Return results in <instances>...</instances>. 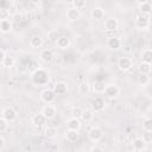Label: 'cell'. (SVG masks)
Returning <instances> with one entry per match:
<instances>
[{
	"mask_svg": "<svg viewBox=\"0 0 152 152\" xmlns=\"http://www.w3.org/2000/svg\"><path fill=\"white\" fill-rule=\"evenodd\" d=\"M31 81L34 86H38V87L45 86L50 82V74L44 68H37L31 74Z\"/></svg>",
	"mask_w": 152,
	"mask_h": 152,
	"instance_id": "6da1fadb",
	"label": "cell"
},
{
	"mask_svg": "<svg viewBox=\"0 0 152 152\" xmlns=\"http://www.w3.org/2000/svg\"><path fill=\"white\" fill-rule=\"evenodd\" d=\"M134 24H135L137 28H139V30H147L150 27V24H151V15L139 12L135 15Z\"/></svg>",
	"mask_w": 152,
	"mask_h": 152,
	"instance_id": "7a4b0ae2",
	"label": "cell"
},
{
	"mask_svg": "<svg viewBox=\"0 0 152 152\" xmlns=\"http://www.w3.org/2000/svg\"><path fill=\"white\" fill-rule=\"evenodd\" d=\"M1 118H4L7 122H13V121L17 120V118H18V113H17V110H15L12 106H6V107L2 108Z\"/></svg>",
	"mask_w": 152,
	"mask_h": 152,
	"instance_id": "3957f363",
	"label": "cell"
},
{
	"mask_svg": "<svg viewBox=\"0 0 152 152\" xmlns=\"http://www.w3.org/2000/svg\"><path fill=\"white\" fill-rule=\"evenodd\" d=\"M0 53H1V58H0L1 66H4V68H12L14 65V63H15L14 57L12 55H10V53H6V51L4 49H1Z\"/></svg>",
	"mask_w": 152,
	"mask_h": 152,
	"instance_id": "277c9868",
	"label": "cell"
},
{
	"mask_svg": "<svg viewBox=\"0 0 152 152\" xmlns=\"http://www.w3.org/2000/svg\"><path fill=\"white\" fill-rule=\"evenodd\" d=\"M106 100L101 96H95L91 102H90V107L93 112H102L106 108Z\"/></svg>",
	"mask_w": 152,
	"mask_h": 152,
	"instance_id": "5b68a950",
	"label": "cell"
},
{
	"mask_svg": "<svg viewBox=\"0 0 152 152\" xmlns=\"http://www.w3.org/2000/svg\"><path fill=\"white\" fill-rule=\"evenodd\" d=\"M133 66V61L132 58L127 57V56H122V57H119L118 59V68L121 70V71H128L131 70Z\"/></svg>",
	"mask_w": 152,
	"mask_h": 152,
	"instance_id": "8992f818",
	"label": "cell"
},
{
	"mask_svg": "<svg viewBox=\"0 0 152 152\" xmlns=\"http://www.w3.org/2000/svg\"><path fill=\"white\" fill-rule=\"evenodd\" d=\"M103 94H104L108 99L114 100V99H116V97L120 95V89H119V87H118L116 84L109 83V84L106 86V89H104V93H103Z\"/></svg>",
	"mask_w": 152,
	"mask_h": 152,
	"instance_id": "52a82bcc",
	"label": "cell"
},
{
	"mask_svg": "<svg viewBox=\"0 0 152 152\" xmlns=\"http://www.w3.org/2000/svg\"><path fill=\"white\" fill-rule=\"evenodd\" d=\"M56 99V94L53 91V89H44L40 93V100L46 103V104H51Z\"/></svg>",
	"mask_w": 152,
	"mask_h": 152,
	"instance_id": "ba28073f",
	"label": "cell"
},
{
	"mask_svg": "<svg viewBox=\"0 0 152 152\" xmlns=\"http://www.w3.org/2000/svg\"><path fill=\"white\" fill-rule=\"evenodd\" d=\"M88 138H89L90 141L97 142V141H100V140L103 138V132H102V129L99 128V127H93V128H90L89 132H88Z\"/></svg>",
	"mask_w": 152,
	"mask_h": 152,
	"instance_id": "9c48e42d",
	"label": "cell"
},
{
	"mask_svg": "<svg viewBox=\"0 0 152 152\" xmlns=\"http://www.w3.org/2000/svg\"><path fill=\"white\" fill-rule=\"evenodd\" d=\"M46 121H48V119L44 116L43 113H37V114H34V115L31 118V124H32L34 127H37V128L44 127V126L46 125Z\"/></svg>",
	"mask_w": 152,
	"mask_h": 152,
	"instance_id": "30bf717a",
	"label": "cell"
},
{
	"mask_svg": "<svg viewBox=\"0 0 152 152\" xmlns=\"http://www.w3.org/2000/svg\"><path fill=\"white\" fill-rule=\"evenodd\" d=\"M103 27L106 31H109V32H114L118 30L119 27V21L115 17H109L104 20V24H103Z\"/></svg>",
	"mask_w": 152,
	"mask_h": 152,
	"instance_id": "8fae6325",
	"label": "cell"
},
{
	"mask_svg": "<svg viewBox=\"0 0 152 152\" xmlns=\"http://www.w3.org/2000/svg\"><path fill=\"white\" fill-rule=\"evenodd\" d=\"M81 15H82L81 11L75 8V7H69L65 11V17L69 21H77L81 18Z\"/></svg>",
	"mask_w": 152,
	"mask_h": 152,
	"instance_id": "7c38bea8",
	"label": "cell"
},
{
	"mask_svg": "<svg viewBox=\"0 0 152 152\" xmlns=\"http://www.w3.org/2000/svg\"><path fill=\"white\" fill-rule=\"evenodd\" d=\"M121 39L119 38V37H116V36H112V37H109L108 39H107V42H106V45H107V48L108 49H110V50H119L120 48H121Z\"/></svg>",
	"mask_w": 152,
	"mask_h": 152,
	"instance_id": "4fadbf2b",
	"label": "cell"
},
{
	"mask_svg": "<svg viewBox=\"0 0 152 152\" xmlns=\"http://www.w3.org/2000/svg\"><path fill=\"white\" fill-rule=\"evenodd\" d=\"M42 113L44 114V116H45L48 120H51V119H53V118L56 116V114H57V108H56L53 104H46V106L43 108Z\"/></svg>",
	"mask_w": 152,
	"mask_h": 152,
	"instance_id": "5bb4252c",
	"label": "cell"
},
{
	"mask_svg": "<svg viewBox=\"0 0 152 152\" xmlns=\"http://www.w3.org/2000/svg\"><path fill=\"white\" fill-rule=\"evenodd\" d=\"M39 57H40V61H42L43 63L49 64V63H51V62L53 61V52H52V50H50V49H44V50L40 51Z\"/></svg>",
	"mask_w": 152,
	"mask_h": 152,
	"instance_id": "9a60e30c",
	"label": "cell"
},
{
	"mask_svg": "<svg viewBox=\"0 0 152 152\" xmlns=\"http://www.w3.org/2000/svg\"><path fill=\"white\" fill-rule=\"evenodd\" d=\"M12 28H13V24H12L10 18L0 20V31L2 33H10L12 31Z\"/></svg>",
	"mask_w": 152,
	"mask_h": 152,
	"instance_id": "2e32d148",
	"label": "cell"
},
{
	"mask_svg": "<svg viewBox=\"0 0 152 152\" xmlns=\"http://www.w3.org/2000/svg\"><path fill=\"white\" fill-rule=\"evenodd\" d=\"M56 46L61 50H66L70 46V39L66 36H61L56 39Z\"/></svg>",
	"mask_w": 152,
	"mask_h": 152,
	"instance_id": "e0dca14e",
	"label": "cell"
},
{
	"mask_svg": "<svg viewBox=\"0 0 152 152\" xmlns=\"http://www.w3.org/2000/svg\"><path fill=\"white\" fill-rule=\"evenodd\" d=\"M53 91L56 95H64L68 91V83L59 81L53 86Z\"/></svg>",
	"mask_w": 152,
	"mask_h": 152,
	"instance_id": "ac0fdd59",
	"label": "cell"
},
{
	"mask_svg": "<svg viewBox=\"0 0 152 152\" xmlns=\"http://www.w3.org/2000/svg\"><path fill=\"white\" fill-rule=\"evenodd\" d=\"M66 127H68V129L77 131L78 132L81 129V121H80V119H77V118H70L66 121Z\"/></svg>",
	"mask_w": 152,
	"mask_h": 152,
	"instance_id": "d6986e66",
	"label": "cell"
},
{
	"mask_svg": "<svg viewBox=\"0 0 152 152\" xmlns=\"http://www.w3.org/2000/svg\"><path fill=\"white\" fill-rule=\"evenodd\" d=\"M138 10L141 13L151 14V12H152V2L151 1H141V2H138Z\"/></svg>",
	"mask_w": 152,
	"mask_h": 152,
	"instance_id": "ffe728a7",
	"label": "cell"
},
{
	"mask_svg": "<svg viewBox=\"0 0 152 152\" xmlns=\"http://www.w3.org/2000/svg\"><path fill=\"white\" fill-rule=\"evenodd\" d=\"M146 145H147V144L145 142V140H144L141 137H138V138H135V139L133 140V148H134L135 152H140V151L145 150Z\"/></svg>",
	"mask_w": 152,
	"mask_h": 152,
	"instance_id": "44dd1931",
	"label": "cell"
},
{
	"mask_svg": "<svg viewBox=\"0 0 152 152\" xmlns=\"http://www.w3.org/2000/svg\"><path fill=\"white\" fill-rule=\"evenodd\" d=\"M90 17L95 20H101L103 17H104V11L102 7H97L95 6L91 11H90Z\"/></svg>",
	"mask_w": 152,
	"mask_h": 152,
	"instance_id": "7402d4cb",
	"label": "cell"
},
{
	"mask_svg": "<svg viewBox=\"0 0 152 152\" xmlns=\"http://www.w3.org/2000/svg\"><path fill=\"white\" fill-rule=\"evenodd\" d=\"M28 43L32 49H38V48H42V45L44 44V39L40 36H33V37H31Z\"/></svg>",
	"mask_w": 152,
	"mask_h": 152,
	"instance_id": "603a6c76",
	"label": "cell"
},
{
	"mask_svg": "<svg viewBox=\"0 0 152 152\" xmlns=\"http://www.w3.org/2000/svg\"><path fill=\"white\" fill-rule=\"evenodd\" d=\"M141 62L152 65V49H144L141 51Z\"/></svg>",
	"mask_w": 152,
	"mask_h": 152,
	"instance_id": "cb8c5ba5",
	"label": "cell"
},
{
	"mask_svg": "<svg viewBox=\"0 0 152 152\" xmlns=\"http://www.w3.org/2000/svg\"><path fill=\"white\" fill-rule=\"evenodd\" d=\"M78 137H80V133L77 131H71V129H68L65 132V138L69 142H76L78 140Z\"/></svg>",
	"mask_w": 152,
	"mask_h": 152,
	"instance_id": "d4e9b609",
	"label": "cell"
},
{
	"mask_svg": "<svg viewBox=\"0 0 152 152\" xmlns=\"http://www.w3.org/2000/svg\"><path fill=\"white\" fill-rule=\"evenodd\" d=\"M44 135H45L48 139H53V138H56V135H57V128L53 127V126H48V127H45V129H44Z\"/></svg>",
	"mask_w": 152,
	"mask_h": 152,
	"instance_id": "484cf974",
	"label": "cell"
},
{
	"mask_svg": "<svg viewBox=\"0 0 152 152\" xmlns=\"http://www.w3.org/2000/svg\"><path fill=\"white\" fill-rule=\"evenodd\" d=\"M152 65L148 64V63H145V62H140L139 65H138V70L140 74H145V75H148L151 72V68Z\"/></svg>",
	"mask_w": 152,
	"mask_h": 152,
	"instance_id": "4316f807",
	"label": "cell"
},
{
	"mask_svg": "<svg viewBox=\"0 0 152 152\" xmlns=\"http://www.w3.org/2000/svg\"><path fill=\"white\" fill-rule=\"evenodd\" d=\"M81 119L84 122H90L94 119V112L91 109H83V113H82Z\"/></svg>",
	"mask_w": 152,
	"mask_h": 152,
	"instance_id": "83f0119b",
	"label": "cell"
},
{
	"mask_svg": "<svg viewBox=\"0 0 152 152\" xmlns=\"http://www.w3.org/2000/svg\"><path fill=\"white\" fill-rule=\"evenodd\" d=\"M150 81H151V78H150L148 75L139 74V76H138V83H139L140 86H147V84L150 83Z\"/></svg>",
	"mask_w": 152,
	"mask_h": 152,
	"instance_id": "f1b7e54d",
	"label": "cell"
},
{
	"mask_svg": "<svg viewBox=\"0 0 152 152\" xmlns=\"http://www.w3.org/2000/svg\"><path fill=\"white\" fill-rule=\"evenodd\" d=\"M106 86H107V84H104L103 82L97 81V82H95V83H94V91H95V93H99V94L104 93Z\"/></svg>",
	"mask_w": 152,
	"mask_h": 152,
	"instance_id": "f546056e",
	"label": "cell"
},
{
	"mask_svg": "<svg viewBox=\"0 0 152 152\" xmlns=\"http://www.w3.org/2000/svg\"><path fill=\"white\" fill-rule=\"evenodd\" d=\"M142 129L145 132H152V118H147L142 121Z\"/></svg>",
	"mask_w": 152,
	"mask_h": 152,
	"instance_id": "4dcf8cb0",
	"label": "cell"
},
{
	"mask_svg": "<svg viewBox=\"0 0 152 152\" xmlns=\"http://www.w3.org/2000/svg\"><path fill=\"white\" fill-rule=\"evenodd\" d=\"M89 89H90V86H89V83L86 82V81H83V82H81V83L78 84V91H80L81 94H87V93L89 91Z\"/></svg>",
	"mask_w": 152,
	"mask_h": 152,
	"instance_id": "1f68e13d",
	"label": "cell"
},
{
	"mask_svg": "<svg viewBox=\"0 0 152 152\" xmlns=\"http://www.w3.org/2000/svg\"><path fill=\"white\" fill-rule=\"evenodd\" d=\"M71 5H72V7H75V8L81 11L82 8H84L87 6V2H86V0H74L71 2Z\"/></svg>",
	"mask_w": 152,
	"mask_h": 152,
	"instance_id": "d6a6232c",
	"label": "cell"
},
{
	"mask_svg": "<svg viewBox=\"0 0 152 152\" xmlns=\"http://www.w3.org/2000/svg\"><path fill=\"white\" fill-rule=\"evenodd\" d=\"M82 113H83V109L81 108V107H72V109H71V115H72V118H77V119H81V116H82Z\"/></svg>",
	"mask_w": 152,
	"mask_h": 152,
	"instance_id": "836d02e7",
	"label": "cell"
},
{
	"mask_svg": "<svg viewBox=\"0 0 152 152\" xmlns=\"http://www.w3.org/2000/svg\"><path fill=\"white\" fill-rule=\"evenodd\" d=\"M8 124H10V122H7L4 118L0 119V133H5V131H6L7 127H8Z\"/></svg>",
	"mask_w": 152,
	"mask_h": 152,
	"instance_id": "e575fe53",
	"label": "cell"
},
{
	"mask_svg": "<svg viewBox=\"0 0 152 152\" xmlns=\"http://www.w3.org/2000/svg\"><path fill=\"white\" fill-rule=\"evenodd\" d=\"M12 5H13V4H12L11 1H1V4H0V10H1V11H8Z\"/></svg>",
	"mask_w": 152,
	"mask_h": 152,
	"instance_id": "d590c367",
	"label": "cell"
},
{
	"mask_svg": "<svg viewBox=\"0 0 152 152\" xmlns=\"http://www.w3.org/2000/svg\"><path fill=\"white\" fill-rule=\"evenodd\" d=\"M141 138L145 140V142H146V144L152 142V132H145V133L142 134V137H141Z\"/></svg>",
	"mask_w": 152,
	"mask_h": 152,
	"instance_id": "8d00e7d4",
	"label": "cell"
},
{
	"mask_svg": "<svg viewBox=\"0 0 152 152\" xmlns=\"http://www.w3.org/2000/svg\"><path fill=\"white\" fill-rule=\"evenodd\" d=\"M89 152H104V150L102 147H100V146H93Z\"/></svg>",
	"mask_w": 152,
	"mask_h": 152,
	"instance_id": "74e56055",
	"label": "cell"
},
{
	"mask_svg": "<svg viewBox=\"0 0 152 152\" xmlns=\"http://www.w3.org/2000/svg\"><path fill=\"white\" fill-rule=\"evenodd\" d=\"M4 147H5V138L1 134L0 135V150H4Z\"/></svg>",
	"mask_w": 152,
	"mask_h": 152,
	"instance_id": "f35d334b",
	"label": "cell"
}]
</instances>
